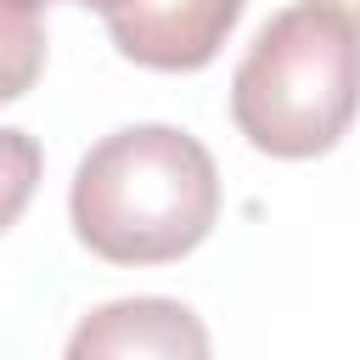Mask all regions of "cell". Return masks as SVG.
Here are the masks:
<instances>
[{"label":"cell","mask_w":360,"mask_h":360,"mask_svg":"<svg viewBox=\"0 0 360 360\" xmlns=\"http://www.w3.org/2000/svg\"><path fill=\"white\" fill-rule=\"evenodd\" d=\"M79 242L107 264H169L219 219V169L174 124H124L101 135L68 191Z\"/></svg>","instance_id":"obj_1"},{"label":"cell","mask_w":360,"mask_h":360,"mask_svg":"<svg viewBox=\"0 0 360 360\" xmlns=\"http://www.w3.org/2000/svg\"><path fill=\"white\" fill-rule=\"evenodd\" d=\"M360 107V34L315 6L276 11L231 73V118L270 158H321Z\"/></svg>","instance_id":"obj_2"},{"label":"cell","mask_w":360,"mask_h":360,"mask_svg":"<svg viewBox=\"0 0 360 360\" xmlns=\"http://www.w3.org/2000/svg\"><path fill=\"white\" fill-rule=\"evenodd\" d=\"M62 360H214V343L180 298H112L73 326Z\"/></svg>","instance_id":"obj_3"},{"label":"cell","mask_w":360,"mask_h":360,"mask_svg":"<svg viewBox=\"0 0 360 360\" xmlns=\"http://www.w3.org/2000/svg\"><path fill=\"white\" fill-rule=\"evenodd\" d=\"M248 0H146L141 11L107 22L112 45L158 73H191L208 68L225 45V34L236 28Z\"/></svg>","instance_id":"obj_4"},{"label":"cell","mask_w":360,"mask_h":360,"mask_svg":"<svg viewBox=\"0 0 360 360\" xmlns=\"http://www.w3.org/2000/svg\"><path fill=\"white\" fill-rule=\"evenodd\" d=\"M45 73L39 0H0V101H17Z\"/></svg>","instance_id":"obj_5"},{"label":"cell","mask_w":360,"mask_h":360,"mask_svg":"<svg viewBox=\"0 0 360 360\" xmlns=\"http://www.w3.org/2000/svg\"><path fill=\"white\" fill-rule=\"evenodd\" d=\"M39 186V141L28 129H0V231L17 225Z\"/></svg>","instance_id":"obj_6"},{"label":"cell","mask_w":360,"mask_h":360,"mask_svg":"<svg viewBox=\"0 0 360 360\" xmlns=\"http://www.w3.org/2000/svg\"><path fill=\"white\" fill-rule=\"evenodd\" d=\"M304 6H315V11L338 17L343 28H354V34H360V0H304Z\"/></svg>","instance_id":"obj_7"},{"label":"cell","mask_w":360,"mask_h":360,"mask_svg":"<svg viewBox=\"0 0 360 360\" xmlns=\"http://www.w3.org/2000/svg\"><path fill=\"white\" fill-rule=\"evenodd\" d=\"M73 6H90V11H101L107 22H118V17H129V11H141L146 0H73Z\"/></svg>","instance_id":"obj_8"}]
</instances>
